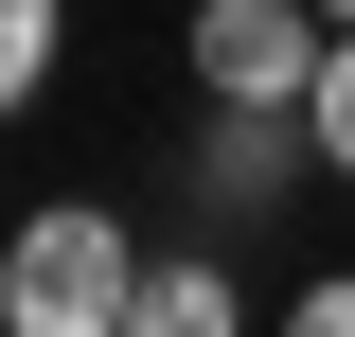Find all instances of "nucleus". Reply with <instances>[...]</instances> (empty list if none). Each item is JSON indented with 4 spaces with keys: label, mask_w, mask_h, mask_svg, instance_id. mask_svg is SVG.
I'll list each match as a JSON object with an SVG mask.
<instances>
[{
    "label": "nucleus",
    "mask_w": 355,
    "mask_h": 337,
    "mask_svg": "<svg viewBox=\"0 0 355 337\" xmlns=\"http://www.w3.org/2000/svg\"><path fill=\"white\" fill-rule=\"evenodd\" d=\"M125 284H142V249L107 196H36L0 231V337H125Z\"/></svg>",
    "instance_id": "1"
},
{
    "label": "nucleus",
    "mask_w": 355,
    "mask_h": 337,
    "mask_svg": "<svg viewBox=\"0 0 355 337\" xmlns=\"http://www.w3.org/2000/svg\"><path fill=\"white\" fill-rule=\"evenodd\" d=\"M320 53H338V18H320V0H196V18H178L196 107H302Z\"/></svg>",
    "instance_id": "2"
},
{
    "label": "nucleus",
    "mask_w": 355,
    "mask_h": 337,
    "mask_svg": "<svg viewBox=\"0 0 355 337\" xmlns=\"http://www.w3.org/2000/svg\"><path fill=\"white\" fill-rule=\"evenodd\" d=\"M231 320H249V284H231L214 249H160V266L125 284V337H231Z\"/></svg>",
    "instance_id": "3"
},
{
    "label": "nucleus",
    "mask_w": 355,
    "mask_h": 337,
    "mask_svg": "<svg viewBox=\"0 0 355 337\" xmlns=\"http://www.w3.org/2000/svg\"><path fill=\"white\" fill-rule=\"evenodd\" d=\"M53 53H71V0H0V125L53 89Z\"/></svg>",
    "instance_id": "4"
},
{
    "label": "nucleus",
    "mask_w": 355,
    "mask_h": 337,
    "mask_svg": "<svg viewBox=\"0 0 355 337\" xmlns=\"http://www.w3.org/2000/svg\"><path fill=\"white\" fill-rule=\"evenodd\" d=\"M302 142H320V178H355V36L320 53V89H302Z\"/></svg>",
    "instance_id": "5"
},
{
    "label": "nucleus",
    "mask_w": 355,
    "mask_h": 337,
    "mask_svg": "<svg viewBox=\"0 0 355 337\" xmlns=\"http://www.w3.org/2000/svg\"><path fill=\"white\" fill-rule=\"evenodd\" d=\"M302 337H355V266H320V284H302Z\"/></svg>",
    "instance_id": "6"
},
{
    "label": "nucleus",
    "mask_w": 355,
    "mask_h": 337,
    "mask_svg": "<svg viewBox=\"0 0 355 337\" xmlns=\"http://www.w3.org/2000/svg\"><path fill=\"white\" fill-rule=\"evenodd\" d=\"M320 18H338V36H355V0H320Z\"/></svg>",
    "instance_id": "7"
}]
</instances>
